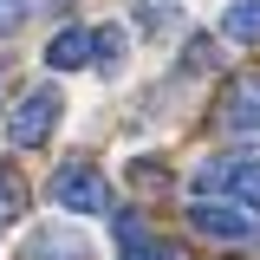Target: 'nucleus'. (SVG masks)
<instances>
[{
  "label": "nucleus",
  "mask_w": 260,
  "mask_h": 260,
  "mask_svg": "<svg viewBox=\"0 0 260 260\" xmlns=\"http://www.w3.org/2000/svg\"><path fill=\"white\" fill-rule=\"evenodd\" d=\"M52 202L65 215H111V182L98 176V162H65L52 176Z\"/></svg>",
  "instance_id": "obj_1"
},
{
  "label": "nucleus",
  "mask_w": 260,
  "mask_h": 260,
  "mask_svg": "<svg viewBox=\"0 0 260 260\" xmlns=\"http://www.w3.org/2000/svg\"><path fill=\"white\" fill-rule=\"evenodd\" d=\"M59 111H65L59 91H26L20 111H7V143H13V150H39V143L52 137V124H59Z\"/></svg>",
  "instance_id": "obj_2"
},
{
  "label": "nucleus",
  "mask_w": 260,
  "mask_h": 260,
  "mask_svg": "<svg viewBox=\"0 0 260 260\" xmlns=\"http://www.w3.org/2000/svg\"><path fill=\"white\" fill-rule=\"evenodd\" d=\"M189 228H195V234H215V241H254V234H260L254 215H241V208H228V202H195Z\"/></svg>",
  "instance_id": "obj_3"
},
{
  "label": "nucleus",
  "mask_w": 260,
  "mask_h": 260,
  "mask_svg": "<svg viewBox=\"0 0 260 260\" xmlns=\"http://www.w3.org/2000/svg\"><path fill=\"white\" fill-rule=\"evenodd\" d=\"M221 124L228 130H260V72L234 78V85L221 91Z\"/></svg>",
  "instance_id": "obj_4"
},
{
  "label": "nucleus",
  "mask_w": 260,
  "mask_h": 260,
  "mask_svg": "<svg viewBox=\"0 0 260 260\" xmlns=\"http://www.w3.org/2000/svg\"><path fill=\"white\" fill-rule=\"evenodd\" d=\"M91 52H98V32L65 26V32H52V46H46V65H52V72H78V65H91Z\"/></svg>",
  "instance_id": "obj_5"
},
{
  "label": "nucleus",
  "mask_w": 260,
  "mask_h": 260,
  "mask_svg": "<svg viewBox=\"0 0 260 260\" xmlns=\"http://www.w3.org/2000/svg\"><path fill=\"white\" fill-rule=\"evenodd\" d=\"M221 32L241 39V46H260V0H234V7L221 13Z\"/></svg>",
  "instance_id": "obj_6"
},
{
  "label": "nucleus",
  "mask_w": 260,
  "mask_h": 260,
  "mask_svg": "<svg viewBox=\"0 0 260 260\" xmlns=\"http://www.w3.org/2000/svg\"><path fill=\"white\" fill-rule=\"evenodd\" d=\"M228 189L241 195V202H254V208H260V162H234V182H228Z\"/></svg>",
  "instance_id": "obj_7"
},
{
  "label": "nucleus",
  "mask_w": 260,
  "mask_h": 260,
  "mask_svg": "<svg viewBox=\"0 0 260 260\" xmlns=\"http://www.w3.org/2000/svg\"><path fill=\"white\" fill-rule=\"evenodd\" d=\"M20 208H26V195H20V182L0 169V221H20Z\"/></svg>",
  "instance_id": "obj_8"
},
{
  "label": "nucleus",
  "mask_w": 260,
  "mask_h": 260,
  "mask_svg": "<svg viewBox=\"0 0 260 260\" xmlns=\"http://www.w3.org/2000/svg\"><path fill=\"white\" fill-rule=\"evenodd\" d=\"M117 260H176V254H169L162 241H137V247H124Z\"/></svg>",
  "instance_id": "obj_9"
},
{
  "label": "nucleus",
  "mask_w": 260,
  "mask_h": 260,
  "mask_svg": "<svg viewBox=\"0 0 260 260\" xmlns=\"http://www.w3.org/2000/svg\"><path fill=\"white\" fill-rule=\"evenodd\" d=\"M20 13H26V0H0V32L20 26Z\"/></svg>",
  "instance_id": "obj_10"
},
{
  "label": "nucleus",
  "mask_w": 260,
  "mask_h": 260,
  "mask_svg": "<svg viewBox=\"0 0 260 260\" xmlns=\"http://www.w3.org/2000/svg\"><path fill=\"white\" fill-rule=\"evenodd\" d=\"M0 98H7V59H0Z\"/></svg>",
  "instance_id": "obj_11"
}]
</instances>
